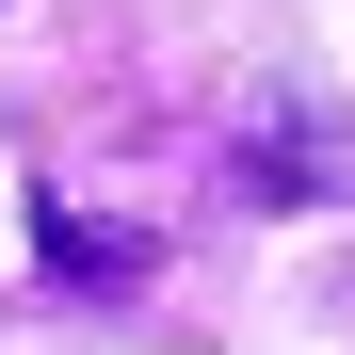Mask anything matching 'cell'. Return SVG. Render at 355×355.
<instances>
[{"instance_id":"2","label":"cell","mask_w":355,"mask_h":355,"mask_svg":"<svg viewBox=\"0 0 355 355\" xmlns=\"http://www.w3.org/2000/svg\"><path fill=\"white\" fill-rule=\"evenodd\" d=\"M49 275H81V291H113V275H146V226H97V210H49Z\"/></svg>"},{"instance_id":"1","label":"cell","mask_w":355,"mask_h":355,"mask_svg":"<svg viewBox=\"0 0 355 355\" xmlns=\"http://www.w3.org/2000/svg\"><path fill=\"white\" fill-rule=\"evenodd\" d=\"M355 178V130L339 113H275V130H243V210H323Z\"/></svg>"}]
</instances>
